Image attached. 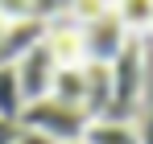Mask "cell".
<instances>
[{
	"label": "cell",
	"instance_id": "cell-13",
	"mask_svg": "<svg viewBox=\"0 0 153 144\" xmlns=\"http://www.w3.org/2000/svg\"><path fill=\"white\" fill-rule=\"evenodd\" d=\"M21 132H25L21 120H4V115H0V144H17V140H21Z\"/></svg>",
	"mask_w": 153,
	"mask_h": 144
},
{
	"label": "cell",
	"instance_id": "cell-3",
	"mask_svg": "<svg viewBox=\"0 0 153 144\" xmlns=\"http://www.w3.org/2000/svg\"><path fill=\"white\" fill-rule=\"evenodd\" d=\"M79 29H83V62H100V66H112L120 58V49L132 41V33L120 25V17L112 8L103 17H95V21L79 25Z\"/></svg>",
	"mask_w": 153,
	"mask_h": 144
},
{
	"label": "cell",
	"instance_id": "cell-12",
	"mask_svg": "<svg viewBox=\"0 0 153 144\" xmlns=\"http://www.w3.org/2000/svg\"><path fill=\"white\" fill-rule=\"evenodd\" d=\"M37 4V17L42 21H50V17H62L66 8H71V0H33Z\"/></svg>",
	"mask_w": 153,
	"mask_h": 144
},
{
	"label": "cell",
	"instance_id": "cell-7",
	"mask_svg": "<svg viewBox=\"0 0 153 144\" xmlns=\"http://www.w3.org/2000/svg\"><path fill=\"white\" fill-rule=\"evenodd\" d=\"M112 12L132 37H145L153 29V0H112Z\"/></svg>",
	"mask_w": 153,
	"mask_h": 144
},
{
	"label": "cell",
	"instance_id": "cell-17",
	"mask_svg": "<svg viewBox=\"0 0 153 144\" xmlns=\"http://www.w3.org/2000/svg\"><path fill=\"white\" fill-rule=\"evenodd\" d=\"M108 4H112V0H108Z\"/></svg>",
	"mask_w": 153,
	"mask_h": 144
},
{
	"label": "cell",
	"instance_id": "cell-16",
	"mask_svg": "<svg viewBox=\"0 0 153 144\" xmlns=\"http://www.w3.org/2000/svg\"><path fill=\"white\" fill-rule=\"evenodd\" d=\"M66 144H87V140H66Z\"/></svg>",
	"mask_w": 153,
	"mask_h": 144
},
{
	"label": "cell",
	"instance_id": "cell-5",
	"mask_svg": "<svg viewBox=\"0 0 153 144\" xmlns=\"http://www.w3.org/2000/svg\"><path fill=\"white\" fill-rule=\"evenodd\" d=\"M42 41H46V49L54 54L58 66H83V29H79V21H71L66 12L46 21Z\"/></svg>",
	"mask_w": 153,
	"mask_h": 144
},
{
	"label": "cell",
	"instance_id": "cell-6",
	"mask_svg": "<svg viewBox=\"0 0 153 144\" xmlns=\"http://www.w3.org/2000/svg\"><path fill=\"white\" fill-rule=\"evenodd\" d=\"M87 144H141V128L120 120H91L87 123Z\"/></svg>",
	"mask_w": 153,
	"mask_h": 144
},
{
	"label": "cell",
	"instance_id": "cell-11",
	"mask_svg": "<svg viewBox=\"0 0 153 144\" xmlns=\"http://www.w3.org/2000/svg\"><path fill=\"white\" fill-rule=\"evenodd\" d=\"M0 17L4 21H33L37 17V4L33 0H0Z\"/></svg>",
	"mask_w": 153,
	"mask_h": 144
},
{
	"label": "cell",
	"instance_id": "cell-1",
	"mask_svg": "<svg viewBox=\"0 0 153 144\" xmlns=\"http://www.w3.org/2000/svg\"><path fill=\"white\" fill-rule=\"evenodd\" d=\"M149 95V62H145V37H132L120 58L112 62V103L103 120H120V123H141V115Z\"/></svg>",
	"mask_w": 153,
	"mask_h": 144
},
{
	"label": "cell",
	"instance_id": "cell-15",
	"mask_svg": "<svg viewBox=\"0 0 153 144\" xmlns=\"http://www.w3.org/2000/svg\"><path fill=\"white\" fill-rule=\"evenodd\" d=\"M17 144H50V140L37 136V132H21V140H17Z\"/></svg>",
	"mask_w": 153,
	"mask_h": 144
},
{
	"label": "cell",
	"instance_id": "cell-8",
	"mask_svg": "<svg viewBox=\"0 0 153 144\" xmlns=\"http://www.w3.org/2000/svg\"><path fill=\"white\" fill-rule=\"evenodd\" d=\"M50 95L62 99V103L83 107V95H87V74H83V66H58V78H54Z\"/></svg>",
	"mask_w": 153,
	"mask_h": 144
},
{
	"label": "cell",
	"instance_id": "cell-2",
	"mask_svg": "<svg viewBox=\"0 0 153 144\" xmlns=\"http://www.w3.org/2000/svg\"><path fill=\"white\" fill-rule=\"evenodd\" d=\"M87 123H91V115H87L83 107L62 103V99H54V95L33 99V103H25V111H21V128L46 136L50 144L83 140V136H87Z\"/></svg>",
	"mask_w": 153,
	"mask_h": 144
},
{
	"label": "cell",
	"instance_id": "cell-4",
	"mask_svg": "<svg viewBox=\"0 0 153 144\" xmlns=\"http://www.w3.org/2000/svg\"><path fill=\"white\" fill-rule=\"evenodd\" d=\"M13 70H17V82H21L25 103H33V99H46V95L54 91L58 62H54V54L46 49V41H37L33 49H25V54L13 62Z\"/></svg>",
	"mask_w": 153,
	"mask_h": 144
},
{
	"label": "cell",
	"instance_id": "cell-9",
	"mask_svg": "<svg viewBox=\"0 0 153 144\" xmlns=\"http://www.w3.org/2000/svg\"><path fill=\"white\" fill-rule=\"evenodd\" d=\"M25 111V95H21V82L13 66H0V115L4 120H21Z\"/></svg>",
	"mask_w": 153,
	"mask_h": 144
},
{
	"label": "cell",
	"instance_id": "cell-10",
	"mask_svg": "<svg viewBox=\"0 0 153 144\" xmlns=\"http://www.w3.org/2000/svg\"><path fill=\"white\" fill-rule=\"evenodd\" d=\"M112 4L108 0H71V8H66V17L79 25H87V21H95V17H103Z\"/></svg>",
	"mask_w": 153,
	"mask_h": 144
},
{
	"label": "cell",
	"instance_id": "cell-18",
	"mask_svg": "<svg viewBox=\"0 0 153 144\" xmlns=\"http://www.w3.org/2000/svg\"><path fill=\"white\" fill-rule=\"evenodd\" d=\"M149 33H153V29H149Z\"/></svg>",
	"mask_w": 153,
	"mask_h": 144
},
{
	"label": "cell",
	"instance_id": "cell-14",
	"mask_svg": "<svg viewBox=\"0 0 153 144\" xmlns=\"http://www.w3.org/2000/svg\"><path fill=\"white\" fill-rule=\"evenodd\" d=\"M137 128H141V144H153V107L141 115V123H137Z\"/></svg>",
	"mask_w": 153,
	"mask_h": 144
}]
</instances>
